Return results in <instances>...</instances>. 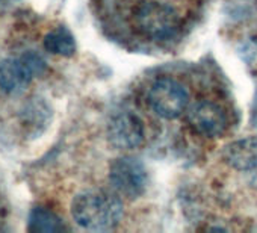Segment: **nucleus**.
Instances as JSON below:
<instances>
[{"instance_id": "nucleus-1", "label": "nucleus", "mask_w": 257, "mask_h": 233, "mask_svg": "<svg viewBox=\"0 0 257 233\" xmlns=\"http://www.w3.org/2000/svg\"><path fill=\"white\" fill-rule=\"evenodd\" d=\"M121 200L103 189L79 192L71 201V216L77 225L91 231H104L116 227L122 218Z\"/></svg>"}, {"instance_id": "nucleus-2", "label": "nucleus", "mask_w": 257, "mask_h": 233, "mask_svg": "<svg viewBox=\"0 0 257 233\" xmlns=\"http://www.w3.org/2000/svg\"><path fill=\"white\" fill-rule=\"evenodd\" d=\"M137 29L153 41H165L173 38L180 28L177 13L156 0H146L140 4L134 14Z\"/></svg>"}, {"instance_id": "nucleus-3", "label": "nucleus", "mask_w": 257, "mask_h": 233, "mask_svg": "<svg viewBox=\"0 0 257 233\" xmlns=\"http://www.w3.org/2000/svg\"><path fill=\"white\" fill-rule=\"evenodd\" d=\"M46 70V61L35 52H25L20 56L0 62V89L16 95L23 92L29 83Z\"/></svg>"}, {"instance_id": "nucleus-4", "label": "nucleus", "mask_w": 257, "mask_h": 233, "mask_svg": "<svg viewBox=\"0 0 257 233\" xmlns=\"http://www.w3.org/2000/svg\"><path fill=\"white\" fill-rule=\"evenodd\" d=\"M149 103L159 117L174 120L185 112L189 103V92L179 80L162 77L150 86Z\"/></svg>"}, {"instance_id": "nucleus-5", "label": "nucleus", "mask_w": 257, "mask_h": 233, "mask_svg": "<svg viewBox=\"0 0 257 233\" xmlns=\"http://www.w3.org/2000/svg\"><path fill=\"white\" fill-rule=\"evenodd\" d=\"M109 182L118 194L128 198H138L146 192L149 185L147 168L135 158H118L110 165Z\"/></svg>"}, {"instance_id": "nucleus-6", "label": "nucleus", "mask_w": 257, "mask_h": 233, "mask_svg": "<svg viewBox=\"0 0 257 233\" xmlns=\"http://www.w3.org/2000/svg\"><path fill=\"white\" fill-rule=\"evenodd\" d=\"M146 138L144 123L132 110L115 112L107 123V140L118 150H135Z\"/></svg>"}, {"instance_id": "nucleus-7", "label": "nucleus", "mask_w": 257, "mask_h": 233, "mask_svg": "<svg viewBox=\"0 0 257 233\" xmlns=\"http://www.w3.org/2000/svg\"><path fill=\"white\" fill-rule=\"evenodd\" d=\"M188 122L197 134L207 138H216L227 129V115L224 109L207 100H201L189 109Z\"/></svg>"}, {"instance_id": "nucleus-8", "label": "nucleus", "mask_w": 257, "mask_h": 233, "mask_svg": "<svg viewBox=\"0 0 257 233\" xmlns=\"http://www.w3.org/2000/svg\"><path fill=\"white\" fill-rule=\"evenodd\" d=\"M255 156H257V135L239 140L230 144L224 152V159L239 171H242L243 167Z\"/></svg>"}, {"instance_id": "nucleus-9", "label": "nucleus", "mask_w": 257, "mask_h": 233, "mask_svg": "<svg viewBox=\"0 0 257 233\" xmlns=\"http://www.w3.org/2000/svg\"><path fill=\"white\" fill-rule=\"evenodd\" d=\"M65 228L67 227L62 222V219L50 209H46L43 206H35L29 213L28 230L32 233H56Z\"/></svg>"}, {"instance_id": "nucleus-10", "label": "nucleus", "mask_w": 257, "mask_h": 233, "mask_svg": "<svg viewBox=\"0 0 257 233\" xmlns=\"http://www.w3.org/2000/svg\"><path fill=\"white\" fill-rule=\"evenodd\" d=\"M23 112L25 126L31 135H40L52 119L50 107L47 106L46 101H41V98H31Z\"/></svg>"}, {"instance_id": "nucleus-11", "label": "nucleus", "mask_w": 257, "mask_h": 233, "mask_svg": "<svg viewBox=\"0 0 257 233\" xmlns=\"http://www.w3.org/2000/svg\"><path fill=\"white\" fill-rule=\"evenodd\" d=\"M44 49L52 53V55H59V56H73L76 53V40L73 34L65 28L59 26L50 31L44 40H43Z\"/></svg>"}, {"instance_id": "nucleus-12", "label": "nucleus", "mask_w": 257, "mask_h": 233, "mask_svg": "<svg viewBox=\"0 0 257 233\" xmlns=\"http://www.w3.org/2000/svg\"><path fill=\"white\" fill-rule=\"evenodd\" d=\"M242 173H245L246 182L249 183V186L257 189V156L252 158L242 170Z\"/></svg>"}]
</instances>
